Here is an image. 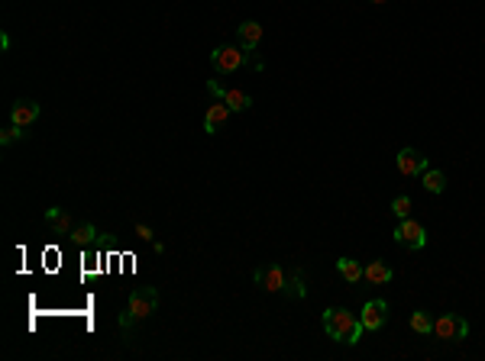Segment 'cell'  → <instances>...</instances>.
Returning a JSON list of instances; mask_svg holds the SVG:
<instances>
[{"mask_svg": "<svg viewBox=\"0 0 485 361\" xmlns=\"http://www.w3.org/2000/svg\"><path fill=\"white\" fill-rule=\"evenodd\" d=\"M323 333L330 335L333 342H346V345H359L363 339V323L353 316L346 306H330V310H323Z\"/></svg>", "mask_w": 485, "mask_h": 361, "instance_id": "6da1fadb", "label": "cell"}, {"mask_svg": "<svg viewBox=\"0 0 485 361\" xmlns=\"http://www.w3.org/2000/svg\"><path fill=\"white\" fill-rule=\"evenodd\" d=\"M155 310H159V291H155L152 284L136 287L127 300V310L120 313V329H123V333H133L136 323L149 320Z\"/></svg>", "mask_w": 485, "mask_h": 361, "instance_id": "7a4b0ae2", "label": "cell"}, {"mask_svg": "<svg viewBox=\"0 0 485 361\" xmlns=\"http://www.w3.org/2000/svg\"><path fill=\"white\" fill-rule=\"evenodd\" d=\"M434 335L443 342H463L469 335V323L459 313H443V316L434 320Z\"/></svg>", "mask_w": 485, "mask_h": 361, "instance_id": "3957f363", "label": "cell"}, {"mask_svg": "<svg viewBox=\"0 0 485 361\" xmlns=\"http://www.w3.org/2000/svg\"><path fill=\"white\" fill-rule=\"evenodd\" d=\"M246 58L249 55L239 49V45H217V49L211 52V65L217 75H233V71H239Z\"/></svg>", "mask_w": 485, "mask_h": 361, "instance_id": "277c9868", "label": "cell"}, {"mask_svg": "<svg viewBox=\"0 0 485 361\" xmlns=\"http://www.w3.org/2000/svg\"><path fill=\"white\" fill-rule=\"evenodd\" d=\"M395 242L405 245V249H411V252H417V249L427 245V230H424L417 220H411L408 216V220H401L398 226H395Z\"/></svg>", "mask_w": 485, "mask_h": 361, "instance_id": "5b68a950", "label": "cell"}, {"mask_svg": "<svg viewBox=\"0 0 485 361\" xmlns=\"http://www.w3.org/2000/svg\"><path fill=\"white\" fill-rule=\"evenodd\" d=\"M207 94H211L214 100H224L226 107H230L233 113H243V110H249V107H253V97H249L246 90H236V87H230V90H224L220 87L217 81H207Z\"/></svg>", "mask_w": 485, "mask_h": 361, "instance_id": "8992f818", "label": "cell"}, {"mask_svg": "<svg viewBox=\"0 0 485 361\" xmlns=\"http://www.w3.org/2000/svg\"><path fill=\"white\" fill-rule=\"evenodd\" d=\"M359 323H363V329H369V333H379L388 323V303L385 300H366V306L359 310Z\"/></svg>", "mask_w": 485, "mask_h": 361, "instance_id": "52a82bcc", "label": "cell"}, {"mask_svg": "<svg viewBox=\"0 0 485 361\" xmlns=\"http://www.w3.org/2000/svg\"><path fill=\"white\" fill-rule=\"evenodd\" d=\"M256 284H262V291L268 293H285V284H288V274L278 268V264H266V268H256Z\"/></svg>", "mask_w": 485, "mask_h": 361, "instance_id": "ba28073f", "label": "cell"}, {"mask_svg": "<svg viewBox=\"0 0 485 361\" xmlns=\"http://www.w3.org/2000/svg\"><path fill=\"white\" fill-rule=\"evenodd\" d=\"M395 165H398V171L405 174V178H414V174L427 171V155H421L417 149H401V152L395 155Z\"/></svg>", "mask_w": 485, "mask_h": 361, "instance_id": "9c48e42d", "label": "cell"}, {"mask_svg": "<svg viewBox=\"0 0 485 361\" xmlns=\"http://www.w3.org/2000/svg\"><path fill=\"white\" fill-rule=\"evenodd\" d=\"M236 39H239V49L253 58V55H256V45L262 42V26H259L256 20L239 23V26H236Z\"/></svg>", "mask_w": 485, "mask_h": 361, "instance_id": "30bf717a", "label": "cell"}, {"mask_svg": "<svg viewBox=\"0 0 485 361\" xmlns=\"http://www.w3.org/2000/svg\"><path fill=\"white\" fill-rule=\"evenodd\" d=\"M36 119H39V104H36V100H16L14 107H10V123L14 126H23V129H26V126H33Z\"/></svg>", "mask_w": 485, "mask_h": 361, "instance_id": "8fae6325", "label": "cell"}, {"mask_svg": "<svg viewBox=\"0 0 485 361\" xmlns=\"http://www.w3.org/2000/svg\"><path fill=\"white\" fill-rule=\"evenodd\" d=\"M230 113L233 110L224 104V100H214V104L204 110V132H207V136H214V132L226 123V117H230Z\"/></svg>", "mask_w": 485, "mask_h": 361, "instance_id": "7c38bea8", "label": "cell"}, {"mask_svg": "<svg viewBox=\"0 0 485 361\" xmlns=\"http://www.w3.org/2000/svg\"><path fill=\"white\" fill-rule=\"evenodd\" d=\"M363 281H366V284H388V281H392V268H388L385 262H369L366 268H363Z\"/></svg>", "mask_w": 485, "mask_h": 361, "instance_id": "4fadbf2b", "label": "cell"}, {"mask_svg": "<svg viewBox=\"0 0 485 361\" xmlns=\"http://www.w3.org/2000/svg\"><path fill=\"white\" fill-rule=\"evenodd\" d=\"M337 271L346 284H359V281H363V264H359L356 258H337Z\"/></svg>", "mask_w": 485, "mask_h": 361, "instance_id": "5bb4252c", "label": "cell"}, {"mask_svg": "<svg viewBox=\"0 0 485 361\" xmlns=\"http://www.w3.org/2000/svg\"><path fill=\"white\" fill-rule=\"evenodd\" d=\"M46 220H49L52 232H58V236H68V232L75 230V226H71V216L62 213L58 207H49V210H46Z\"/></svg>", "mask_w": 485, "mask_h": 361, "instance_id": "9a60e30c", "label": "cell"}, {"mask_svg": "<svg viewBox=\"0 0 485 361\" xmlns=\"http://www.w3.org/2000/svg\"><path fill=\"white\" fill-rule=\"evenodd\" d=\"M285 293L288 297H308V278H304V271L301 268H295V271H288V284H285Z\"/></svg>", "mask_w": 485, "mask_h": 361, "instance_id": "2e32d148", "label": "cell"}, {"mask_svg": "<svg viewBox=\"0 0 485 361\" xmlns=\"http://www.w3.org/2000/svg\"><path fill=\"white\" fill-rule=\"evenodd\" d=\"M68 239L75 245H81V249H88L91 242H98V226H91V222H81V226H75V230L68 232Z\"/></svg>", "mask_w": 485, "mask_h": 361, "instance_id": "e0dca14e", "label": "cell"}, {"mask_svg": "<svg viewBox=\"0 0 485 361\" xmlns=\"http://www.w3.org/2000/svg\"><path fill=\"white\" fill-rule=\"evenodd\" d=\"M424 190H427V194H443V190H447V174H443L440 168H427V171H424Z\"/></svg>", "mask_w": 485, "mask_h": 361, "instance_id": "ac0fdd59", "label": "cell"}, {"mask_svg": "<svg viewBox=\"0 0 485 361\" xmlns=\"http://www.w3.org/2000/svg\"><path fill=\"white\" fill-rule=\"evenodd\" d=\"M411 329L421 335H434V320L427 316V310H414L411 313Z\"/></svg>", "mask_w": 485, "mask_h": 361, "instance_id": "d6986e66", "label": "cell"}, {"mask_svg": "<svg viewBox=\"0 0 485 361\" xmlns=\"http://www.w3.org/2000/svg\"><path fill=\"white\" fill-rule=\"evenodd\" d=\"M411 207H414V203H411L408 194H401V197H395V200H392V213L398 216V220H408V216H411Z\"/></svg>", "mask_w": 485, "mask_h": 361, "instance_id": "ffe728a7", "label": "cell"}, {"mask_svg": "<svg viewBox=\"0 0 485 361\" xmlns=\"http://www.w3.org/2000/svg\"><path fill=\"white\" fill-rule=\"evenodd\" d=\"M16 139H26V129H23V126H14V123H10L7 129L0 132V146H14Z\"/></svg>", "mask_w": 485, "mask_h": 361, "instance_id": "44dd1931", "label": "cell"}, {"mask_svg": "<svg viewBox=\"0 0 485 361\" xmlns=\"http://www.w3.org/2000/svg\"><path fill=\"white\" fill-rule=\"evenodd\" d=\"M133 232H136V236H140V239H142V242H152V239H155V232H152V230H149L146 222H136V226H133Z\"/></svg>", "mask_w": 485, "mask_h": 361, "instance_id": "7402d4cb", "label": "cell"}, {"mask_svg": "<svg viewBox=\"0 0 485 361\" xmlns=\"http://www.w3.org/2000/svg\"><path fill=\"white\" fill-rule=\"evenodd\" d=\"M372 4H385V0H372Z\"/></svg>", "mask_w": 485, "mask_h": 361, "instance_id": "603a6c76", "label": "cell"}]
</instances>
